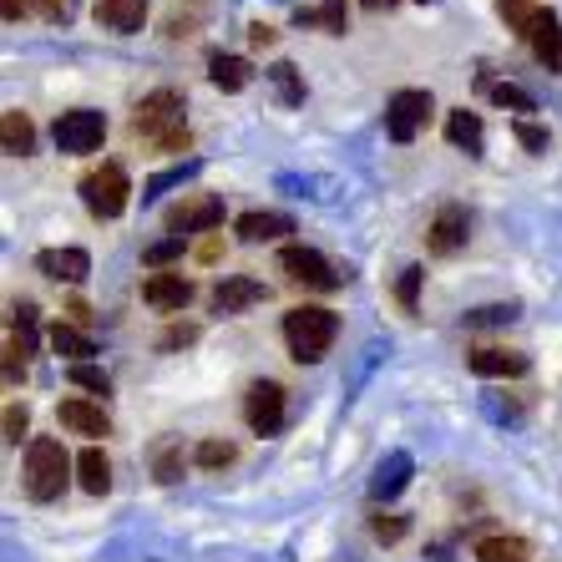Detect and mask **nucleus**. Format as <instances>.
Masks as SVG:
<instances>
[{"mask_svg": "<svg viewBox=\"0 0 562 562\" xmlns=\"http://www.w3.org/2000/svg\"><path fill=\"white\" fill-rule=\"evenodd\" d=\"M183 112H188L183 92L157 87V92H147L143 102H137L132 132H137L147 147H157V153H188V117Z\"/></svg>", "mask_w": 562, "mask_h": 562, "instance_id": "f257e3e1", "label": "nucleus"}, {"mask_svg": "<svg viewBox=\"0 0 562 562\" xmlns=\"http://www.w3.org/2000/svg\"><path fill=\"white\" fill-rule=\"evenodd\" d=\"M335 329H340V319H335V310H325V304H294V310L284 314V345L300 366L325 360V350L335 345Z\"/></svg>", "mask_w": 562, "mask_h": 562, "instance_id": "f03ea898", "label": "nucleus"}, {"mask_svg": "<svg viewBox=\"0 0 562 562\" xmlns=\"http://www.w3.org/2000/svg\"><path fill=\"white\" fill-rule=\"evenodd\" d=\"M71 471H77V461L66 457V446L56 436H36L26 446V497L56 502L66 492V482H71Z\"/></svg>", "mask_w": 562, "mask_h": 562, "instance_id": "7ed1b4c3", "label": "nucleus"}, {"mask_svg": "<svg viewBox=\"0 0 562 562\" xmlns=\"http://www.w3.org/2000/svg\"><path fill=\"white\" fill-rule=\"evenodd\" d=\"M127 198H132V183H127V172H122V162H102V168H92L81 178V203L97 218H122Z\"/></svg>", "mask_w": 562, "mask_h": 562, "instance_id": "20e7f679", "label": "nucleus"}, {"mask_svg": "<svg viewBox=\"0 0 562 562\" xmlns=\"http://www.w3.org/2000/svg\"><path fill=\"white\" fill-rule=\"evenodd\" d=\"M56 153L66 157H87L97 153V147L106 143V117L102 112H92V106H77V112H61L56 117Z\"/></svg>", "mask_w": 562, "mask_h": 562, "instance_id": "39448f33", "label": "nucleus"}, {"mask_svg": "<svg viewBox=\"0 0 562 562\" xmlns=\"http://www.w3.org/2000/svg\"><path fill=\"white\" fill-rule=\"evenodd\" d=\"M431 112H436V102H431V92H395L391 102H385V132H391V143H416V132L431 122Z\"/></svg>", "mask_w": 562, "mask_h": 562, "instance_id": "423d86ee", "label": "nucleus"}, {"mask_svg": "<svg viewBox=\"0 0 562 562\" xmlns=\"http://www.w3.org/2000/svg\"><path fill=\"white\" fill-rule=\"evenodd\" d=\"M244 420H249V431L274 436L284 426V385L279 380H254L249 395H244Z\"/></svg>", "mask_w": 562, "mask_h": 562, "instance_id": "0eeeda50", "label": "nucleus"}, {"mask_svg": "<svg viewBox=\"0 0 562 562\" xmlns=\"http://www.w3.org/2000/svg\"><path fill=\"white\" fill-rule=\"evenodd\" d=\"M279 269H284L294 284H304V289H340V274H335V263H329L325 254L304 249V244H289V249L279 254Z\"/></svg>", "mask_w": 562, "mask_h": 562, "instance_id": "6e6552de", "label": "nucleus"}, {"mask_svg": "<svg viewBox=\"0 0 562 562\" xmlns=\"http://www.w3.org/2000/svg\"><path fill=\"white\" fill-rule=\"evenodd\" d=\"M467 234H471L467 209H461V203H446V209L431 218V228H426V249H431L436 259H446V254L467 249Z\"/></svg>", "mask_w": 562, "mask_h": 562, "instance_id": "1a4fd4ad", "label": "nucleus"}, {"mask_svg": "<svg viewBox=\"0 0 562 562\" xmlns=\"http://www.w3.org/2000/svg\"><path fill=\"white\" fill-rule=\"evenodd\" d=\"M218 223H223V198L198 193V198H188L183 209H172V213H168V234H178V238H188V234H209V228H218Z\"/></svg>", "mask_w": 562, "mask_h": 562, "instance_id": "9d476101", "label": "nucleus"}, {"mask_svg": "<svg viewBox=\"0 0 562 562\" xmlns=\"http://www.w3.org/2000/svg\"><path fill=\"white\" fill-rule=\"evenodd\" d=\"M193 279H183V274H168V269H162V274H147L143 279V300L153 304V310H162V314H183L188 304H193Z\"/></svg>", "mask_w": 562, "mask_h": 562, "instance_id": "9b49d317", "label": "nucleus"}, {"mask_svg": "<svg viewBox=\"0 0 562 562\" xmlns=\"http://www.w3.org/2000/svg\"><path fill=\"white\" fill-rule=\"evenodd\" d=\"M522 41L532 46V56L548 66V71H562V21H558V11L542 5V11L532 15V26H527Z\"/></svg>", "mask_w": 562, "mask_h": 562, "instance_id": "f8f14e48", "label": "nucleus"}, {"mask_svg": "<svg viewBox=\"0 0 562 562\" xmlns=\"http://www.w3.org/2000/svg\"><path fill=\"white\" fill-rule=\"evenodd\" d=\"M467 366L471 375H486V380H517L527 375V360L522 350H497V345H482V350H467Z\"/></svg>", "mask_w": 562, "mask_h": 562, "instance_id": "ddd939ff", "label": "nucleus"}, {"mask_svg": "<svg viewBox=\"0 0 562 562\" xmlns=\"http://www.w3.org/2000/svg\"><path fill=\"white\" fill-rule=\"evenodd\" d=\"M269 300V289L259 284V279H249V274H228L218 289H213V310L218 314H244V310H254V304H263Z\"/></svg>", "mask_w": 562, "mask_h": 562, "instance_id": "4468645a", "label": "nucleus"}, {"mask_svg": "<svg viewBox=\"0 0 562 562\" xmlns=\"http://www.w3.org/2000/svg\"><path fill=\"white\" fill-rule=\"evenodd\" d=\"M36 269L46 279H56V284H81L92 274V259H87V249H41Z\"/></svg>", "mask_w": 562, "mask_h": 562, "instance_id": "2eb2a0df", "label": "nucleus"}, {"mask_svg": "<svg viewBox=\"0 0 562 562\" xmlns=\"http://www.w3.org/2000/svg\"><path fill=\"white\" fill-rule=\"evenodd\" d=\"M56 416H61L66 431H77V436H112V416L102 406H92V401H61Z\"/></svg>", "mask_w": 562, "mask_h": 562, "instance_id": "dca6fc26", "label": "nucleus"}, {"mask_svg": "<svg viewBox=\"0 0 562 562\" xmlns=\"http://www.w3.org/2000/svg\"><path fill=\"white\" fill-rule=\"evenodd\" d=\"M92 11L106 31L132 36V31H143V21H147V0H97Z\"/></svg>", "mask_w": 562, "mask_h": 562, "instance_id": "f3484780", "label": "nucleus"}, {"mask_svg": "<svg viewBox=\"0 0 562 562\" xmlns=\"http://www.w3.org/2000/svg\"><path fill=\"white\" fill-rule=\"evenodd\" d=\"M234 234L244 244H274L279 234H294V218H284V213H244L234 223Z\"/></svg>", "mask_w": 562, "mask_h": 562, "instance_id": "a211bd4d", "label": "nucleus"}, {"mask_svg": "<svg viewBox=\"0 0 562 562\" xmlns=\"http://www.w3.org/2000/svg\"><path fill=\"white\" fill-rule=\"evenodd\" d=\"M209 81L218 87V92H244V87L254 81V66L244 61V56L213 52V56H209Z\"/></svg>", "mask_w": 562, "mask_h": 562, "instance_id": "6ab92c4d", "label": "nucleus"}, {"mask_svg": "<svg viewBox=\"0 0 562 562\" xmlns=\"http://www.w3.org/2000/svg\"><path fill=\"white\" fill-rule=\"evenodd\" d=\"M446 137H451V147H461V153H471V157H482V147H486L482 117L467 112V106H457V112L446 117Z\"/></svg>", "mask_w": 562, "mask_h": 562, "instance_id": "aec40b11", "label": "nucleus"}, {"mask_svg": "<svg viewBox=\"0 0 562 562\" xmlns=\"http://www.w3.org/2000/svg\"><path fill=\"white\" fill-rule=\"evenodd\" d=\"M77 482H81V492H92V497H106V492H112V461H106L97 446H87L77 457Z\"/></svg>", "mask_w": 562, "mask_h": 562, "instance_id": "412c9836", "label": "nucleus"}, {"mask_svg": "<svg viewBox=\"0 0 562 562\" xmlns=\"http://www.w3.org/2000/svg\"><path fill=\"white\" fill-rule=\"evenodd\" d=\"M476 562H532V548H527V537L492 532L476 542Z\"/></svg>", "mask_w": 562, "mask_h": 562, "instance_id": "4be33fe9", "label": "nucleus"}, {"mask_svg": "<svg viewBox=\"0 0 562 562\" xmlns=\"http://www.w3.org/2000/svg\"><path fill=\"white\" fill-rule=\"evenodd\" d=\"M0 143H5L11 157H31V147H36V127H31L26 112H5V117H0Z\"/></svg>", "mask_w": 562, "mask_h": 562, "instance_id": "5701e85b", "label": "nucleus"}, {"mask_svg": "<svg viewBox=\"0 0 562 562\" xmlns=\"http://www.w3.org/2000/svg\"><path fill=\"white\" fill-rule=\"evenodd\" d=\"M52 350L61 355V360H71V366H92L97 345L87 340L81 329H71V325H52Z\"/></svg>", "mask_w": 562, "mask_h": 562, "instance_id": "b1692460", "label": "nucleus"}, {"mask_svg": "<svg viewBox=\"0 0 562 562\" xmlns=\"http://www.w3.org/2000/svg\"><path fill=\"white\" fill-rule=\"evenodd\" d=\"M294 21H300V26H319V31H329V36H345L350 11H345V0H319L314 11H300Z\"/></svg>", "mask_w": 562, "mask_h": 562, "instance_id": "393cba45", "label": "nucleus"}, {"mask_svg": "<svg viewBox=\"0 0 562 562\" xmlns=\"http://www.w3.org/2000/svg\"><path fill=\"white\" fill-rule=\"evenodd\" d=\"M406 471H411V461H406V457H391L385 467H380L375 482H370V497H375V502H391L395 492L406 486Z\"/></svg>", "mask_w": 562, "mask_h": 562, "instance_id": "a878e982", "label": "nucleus"}, {"mask_svg": "<svg viewBox=\"0 0 562 562\" xmlns=\"http://www.w3.org/2000/svg\"><path fill=\"white\" fill-rule=\"evenodd\" d=\"M269 81H274V92H279V102H284V106H300L304 102V81H300V66H294V61L269 66Z\"/></svg>", "mask_w": 562, "mask_h": 562, "instance_id": "bb28decb", "label": "nucleus"}, {"mask_svg": "<svg viewBox=\"0 0 562 562\" xmlns=\"http://www.w3.org/2000/svg\"><path fill=\"white\" fill-rule=\"evenodd\" d=\"M486 92H492V102L507 106V112H537V102L522 92V87H512V81H486Z\"/></svg>", "mask_w": 562, "mask_h": 562, "instance_id": "cd10ccee", "label": "nucleus"}, {"mask_svg": "<svg viewBox=\"0 0 562 562\" xmlns=\"http://www.w3.org/2000/svg\"><path fill=\"white\" fill-rule=\"evenodd\" d=\"M497 11H502V21H507L517 36H527V26H532V15L542 11L537 0H497Z\"/></svg>", "mask_w": 562, "mask_h": 562, "instance_id": "c85d7f7f", "label": "nucleus"}, {"mask_svg": "<svg viewBox=\"0 0 562 562\" xmlns=\"http://www.w3.org/2000/svg\"><path fill=\"white\" fill-rule=\"evenodd\" d=\"M420 279H426V269H420V263H411V269H401V284H395V300H401V310H406V314H416Z\"/></svg>", "mask_w": 562, "mask_h": 562, "instance_id": "c756f323", "label": "nucleus"}, {"mask_svg": "<svg viewBox=\"0 0 562 562\" xmlns=\"http://www.w3.org/2000/svg\"><path fill=\"white\" fill-rule=\"evenodd\" d=\"M238 457V451H234V441H203V446H198V451H193V461H198V467H203V471H218V467H228V461H234Z\"/></svg>", "mask_w": 562, "mask_h": 562, "instance_id": "7c9ffc66", "label": "nucleus"}, {"mask_svg": "<svg viewBox=\"0 0 562 562\" xmlns=\"http://www.w3.org/2000/svg\"><path fill=\"white\" fill-rule=\"evenodd\" d=\"M66 375H71V385H81V391H92V395H106V391H112V375H106L102 366H71Z\"/></svg>", "mask_w": 562, "mask_h": 562, "instance_id": "2f4dec72", "label": "nucleus"}, {"mask_svg": "<svg viewBox=\"0 0 562 562\" xmlns=\"http://www.w3.org/2000/svg\"><path fill=\"white\" fill-rule=\"evenodd\" d=\"M512 319H517V304H482V310H471V314H467V325H471V329L512 325Z\"/></svg>", "mask_w": 562, "mask_h": 562, "instance_id": "473e14b6", "label": "nucleus"}, {"mask_svg": "<svg viewBox=\"0 0 562 562\" xmlns=\"http://www.w3.org/2000/svg\"><path fill=\"white\" fill-rule=\"evenodd\" d=\"M406 517H401V512H375V517H370V532L380 537V542H401V537H406Z\"/></svg>", "mask_w": 562, "mask_h": 562, "instance_id": "72a5a7b5", "label": "nucleus"}, {"mask_svg": "<svg viewBox=\"0 0 562 562\" xmlns=\"http://www.w3.org/2000/svg\"><path fill=\"white\" fill-rule=\"evenodd\" d=\"M512 137H517L527 153H548V127H537L532 117H517V122H512Z\"/></svg>", "mask_w": 562, "mask_h": 562, "instance_id": "f704fd0d", "label": "nucleus"}, {"mask_svg": "<svg viewBox=\"0 0 562 562\" xmlns=\"http://www.w3.org/2000/svg\"><path fill=\"white\" fill-rule=\"evenodd\" d=\"M183 244H188V238H178V234H172V238H162V244H153V249L143 254V263H153V269H162V263H172V259H178V254H183Z\"/></svg>", "mask_w": 562, "mask_h": 562, "instance_id": "c9c22d12", "label": "nucleus"}, {"mask_svg": "<svg viewBox=\"0 0 562 562\" xmlns=\"http://www.w3.org/2000/svg\"><path fill=\"white\" fill-rule=\"evenodd\" d=\"M193 172H198V162H183V168H168V172H157V178H153V183H147V203H153V198L157 193H162V188H172V183H183V178H193Z\"/></svg>", "mask_w": 562, "mask_h": 562, "instance_id": "e433bc0d", "label": "nucleus"}, {"mask_svg": "<svg viewBox=\"0 0 562 562\" xmlns=\"http://www.w3.org/2000/svg\"><path fill=\"white\" fill-rule=\"evenodd\" d=\"M203 15H209V11H203V5H188V11H172V15H168V36H193V26H198V21H203Z\"/></svg>", "mask_w": 562, "mask_h": 562, "instance_id": "4c0bfd02", "label": "nucleus"}, {"mask_svg": "<svg viewBox=\"0 0 562 562\" xmlns=\"http://www.w3.org/2000/svg\"><path fill=\"white\" fill-rule=\"evenodd\" d=\"M5 380H11V385H21V380H26V345H21V340L5 345Z\"/></svg>", "mask_w": 562, "mask_h": 562, "instance_id": "58836bf2", "label": "nucleus"}, {"mask_svg": "<svg viewBox=\"0 0 562 562\" xmlns=\"http://www.w3.org/2000/svg\"><path fill=\"white\" fill-rule=\"evenodd\" d=\"M26 426H31L26 406H5V446H21V436H26Z\"/></svg>", "mask_w": 562, "mask_h": 562, "instance_id": "ea45409f", "label": "nucleus"}, {"mask_svg": "<svg viewBox=\"0 0 562 562\" xmlns=\"http://www.w3.org/2000/svg\"><path fill=\"white\" fill-rule=\"evenodd\" d=\"M198 335H203V329H198V325H172L168 335L157 340V350H178V345H193Z\"/></svg>", "mask_w": 562, "mask_h": 562, "instance_id": "a19ab883", "label": "nucleus"}, {"mask_svg": "<svg viewBox=\"0 0 562 562\" xmlns=\"http://www.w3.org/2000/svg\"><path fill=\"white\" fill-rule=\"evenodd\" d=\"M183 476V451H162L157 457V482H178Z\"/></svg>", "mask_w": 562, "mask_h": 562, "instance_id": "79ce46f5", "label": "nucleus"}, {"mask_svg": "<svg viewBox=\"0 0 562 562\" xmlns=\"http://www.w3.org/2000/svg\"><path fill=\"white\" fill-rule=\"evenodd\" d=\"M36 11L46 15V21H71V11H77V0H36Z\"/></svg>", "mask_w": 562, "mask_h": 562, "instance_id": "37998d69", "label": "nucleus"}, {"mask_svg": "<svg viewBox=\"0 0 562 562\" xmlns=\"http://www.w3.org/2000/svg\"><path fill=\"white\" fill-rule=\"evenodd\" d=\"M274 36H279V31L263 26V21H259V26H249V41H254V46H274Z\"/></svg>", "mask_w": 562, "mask_h": 562, "instance_id": "c03bdc74", "label": "nucleus"}, {"mask_svg": "<svg viewBox=\"0 0 562 562\" xmlns=\"http://www.w3.org/2000/svg\"><path fill=\"white\" fill-rule=\"evenodd\" d=\"M31 5H36V0H5V21L15 26V21H21V15H26Z\"/></svg>", "mask_w": 562, "mask_h": 562, "instance_id": "a18cd8bd", "label": "nucleus"}, {"mask_svg": "<svg viewBox=\"0 0 562 562\" xmlns=\"http://www.w3.org/2000/svg\"><path fill=\"white\" fill-rule=\"evenodd\" d=\"M360 5H366V11H385V5H391V0H360Z\"/></svg>", "mask_w": 562, "mask_h": 562, "instance_id": "49530a36", "label": "nucleus"}, {"mask_svg": "<svg viewBox=\"0 0 562 562\" xmlns=\"http://www.w3.org/2000/svg\"><path fill=\"white\" fill-rule=\"evenodd\" d=\"M416 5H426V0H416Z\"/></svg>", "mask_w": 562, "mask_h": 562, "instance_id": "de8ad7c7", "label": "nucleus"}]
</instances>
